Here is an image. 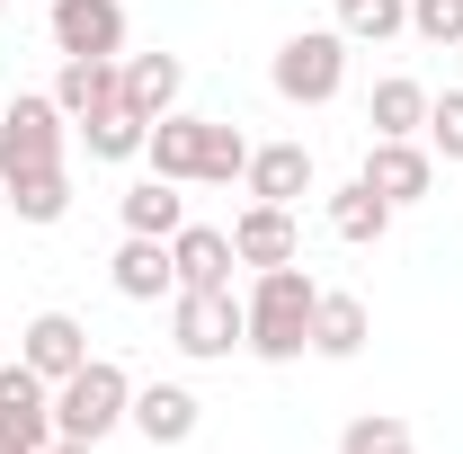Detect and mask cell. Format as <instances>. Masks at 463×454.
I'll list each match as a JSON object with an SVG mask.
<instances>
[{
	"label": "cell",
	"mask_w": 463,
	"mask_h": 454,
	"mask_svg": "<svg viewBox=\"0 0 463 454\" xmlns=\"http://www.w3.org/2000/svg\"><path fill=\"white\" fill-rule=\"evenodd\" d=\"M143 161H152V178H178V187H232V178L250 170V143H241V125L170 108L152 134H143Z\"/></svg>",
	"instance_id": "obj_1"
},
{
	"label": "cell",
	"mask_w": 463,
	"mask_h": 454,
	"mask_svg": "<svg viewBox=\"0 0 463 454\" xmlns=\"http://www.w3.org/2000/svg\"><path fill=\"white\" fill-rule=\"evenodd\" d=\"M312 303H321V285L303 277V268H259V294L241 303L250 312V347L268 356V365H294L303 347H312Z\"/></svg>",
	"instance_id": "obj_2"
},
{
	"label": "cell",
	"mask_w": 463,
	"mask_h": 454,
	"mask_svg": "<svg viewBox=\"0 0 463 454\" xmlns=\"http://www.w3.org/2000/svg\"><path fill=\"white\" fill-rule=\"evenodd\" d=\"M116 419H134V383H125V365L90 356L80 374H62V383H54V437H62V446H99Z\"/></svg>",
	"instance_id": "obj_3"
},
{
	"label": "cell",
	"mask_w": 463,
	"mask_h": 454,
	"mask_svg": "<svg viewBox=\"0 0 463 454\" xmlns=\"http://www.w3.org/2000/svg\"><path fill=\"white\" fill-rule=\"evenodd\" d=\"M277 99H294V108H330L347 80V36L339 27H303V36H286L277 45Z\"/></svg>",
	"instance_id": "obj_4"
},
{
	"label": "cell",
	"mask_w": 463,
	"mask_h": 454,
	"mask_svg": "<svg viewBox=\"0 0 463 454\" xmlns=\"http://www.w3.org/2000/svg\"><path fill=\"white\" fill-rule=\"evenodd\" d=\"M170 347L178 356H232V347H250V312L232 303V285H178Z\"/></svg>",
	"instance_id": "obj_5"
},
{
	"label": "cell",
	"mask_w": 463,
	"mask_h": 454,
	"mask_svg": "<svg viewBox=\"0 0 463 454\" xmlns=\"http://www.w3.org/2000/svg\"><path fill=\"white\" fill-rule=\"evenodd\" d=\"M62 125H71V116H62L54 99L18 90V99L0 108V178H27V170H62Z\"/></svg>",
	"instance_id": "obj_6"
},
{
	"label": "cell",
	"mask_w": 463,
	"mask_h": 454,
	"mask_svg": "<svg viewBox=\"0 0 463 454\" xmlns=\"http://www.w3.org/2000/svg\"><path fill=\"white\" fill-rule=\"evenodd\" d=\"M54 108L71 116V125H90V116L125 108V71H116V54H62V80H54Z\"/></svg>",
	"instance_id": "obj_7"
},
{
	"label": "cell",
	"mask_w": 463,
	"mask_h": 454,
	"mask_svg": "<svg viewBox=\"0 0 463 454\" xmlns=\"http://www.w3.org/2000/svg\"><path fill=\"white\" fill-rule=\"evenodd\" d=\"M365 187L383 196V205H419L428 187H437V161L419 152V143H392V134H374V152H365Z\"/></svg>",
	"instance_id": "obj_8"
},
{
	"label": "cell",
	"mask_w": 463,
	"mask_h": 454,
	"mask_svg": "<svg viewBox=\"0 0 463 454\" xmlns=\"http://www.w3.org/2000/svg\"><path fill=\"white\" fill-rule=\"evenodd\" d=\"M54 45L62 54H116L125 45V0H54Z\"/></svg>",
	"instance_id": "obj_9"
},
{
	"label": "cell",
	"mask_w": 463,
	"mask_h": 454,
	"mask_svg": "<svg viewBox=\"0 0 463 454\" xmlns=\"http://www.w3.org/2000/svg\"><path fill=\"white\" fill-rule=\"evenodd\" d=\"M18 356H27V365H36L45 383H62V374H80V365H90V330H80L71 312H36Z\"/></svg>",
	"instance_id": "obj_10"
},
{
	"label": "cell",
	"mask_w": 463,
	"mask_h": 454,
	"mask_svg": "<svg viewBox=\"0 0 463 454\" xmlns=\"http://www.w3.org/2000/svg\"><path fill=\"white\" fill-rule=\"evenodd\" d=\"M232 259L241 268H286L294 259V205H250L232 223Z\"/></svg>",
	"instance_id": "obj_11"
},
{
	"label": "cell",
	"mask_w": 463,
	"mask_h": 454,
	"mask_svg": "<svg viewBox=\"0 0 463 454\" xmlns=\"http://www.w3.org/2000/svg\"><path fill=\"white\" fill-rule=\"evenodd\" d=\"M196 410H205V401L187 393V383H143V393H134V428H143L152 446H187V437H196Z\"/></svg>",
	"instance_id": "obj_12"
},
{
	"label": "cell",
	"mask_w": 463,
	"mask_h": 454,
	"mask_svg": "<svg viewBox=\"0 0 463 454\" xmlns=\"http://www.w3.org/2000/svg\"><path fill=\"white\" fill-rule=\"evenodd\" d=\"M250 196L259 205H294V196H312V152L303 143H268V152H250Z\"/></svg>",
	"instance_id": "obj_13"
},
{
	"label": "cell",
	"mask_w": 463,
	"mask_h": 454,
	"mask_svg": "<svg viewBox=\"0 0 463 454\" xmlns=\"http://www.w3.org/2000/svg\"><path fill=\"white\" fill-rule=\"evenodd\" d=\"M170 285H178L170 241H143V232H125V250H116V294H125V303H161Z\"/></svg>",
	"instance_id": "obj_14"
},
{
	"label": "cell",
	"mask_w": 463,
	"mask_h": 454,
	"mask_svg": "<svg viewBox=\"0 0 463 454\" xmlns=\"http://www.w3.org/2000/svg\"><path fill=\"white\" fill-rule=\"evenodd\" d=\"M170 268H178V285H232V232L178 223L170 232Z\"/></svg>",
	"instance_id": "obj_15"
},
{
	"label": "cell",
	"mask_w": 463,
	"mask_h": 454,
	"mask_svg": "<svg viewBox=\"0 0 463 454\" xmlns=\"http://www.w3.org/2000/svg\"><path fill=\"white\" fill-rule=\"evenodd\" d=\"M178 80H187L178 54H134V62H125V108L143 116V125H161V116L178 108Z\"/></svg>",
	"instance_id": "obj_16"
},
{
	"label": "cell",
	"mask_w": 463,
	"mask_h": 454,
	"mask_svg": "<svg viewBox=\"0 0 463 454\" xmlns=\"http://www.w3.org/2000/svg\"><path fill=\"white\" fill-rule=\"evenodd\" d=\"M187 223V196H178V178H143V187H125V232H143V241H170Z\"/></svg>",
	"instance_id": "obj_17"
},
{
	"label": "cell",
	"mask_w": 463,
	"mask_h": 454,
	"mask_svg": "<svg viewBox=\"0 0 463 454\" xmlns=\"http://www.w3.org/2000/svg\"><path fill=\"white\" fill-rule=\"evenodd\" d=\"M365 125H374V134H392V143H410V134L428 125V90H419V80H374Z\"/></svg>",
	"instance_id": "obj_18"
},
{
	"label": "cell",
	"mask_w": 463,
	"mask_h": 454,
	"mask_svg": "<svg viewBox=\"0 0 463 454\" xmlns=\"http://www.w3.org/2000/svg\"><path fill=\"white\" fill-rule=\"evenodd\" d=\"M330 232L365 250V241H383V232H392V205H383V196L356 178V187H339V196H330Z\"/></svg>",
	"instance_id": "obj_19"
},
{
	"label": "cell",
	"mask_w": 463,
	"mask_h": 454,
	"mask_svg": "<svg viewBox=\"0 0 463 454\" xmlns=\"http://www.w3.org/2000/svg\"><path fill=\"white\" fill-rule=\"evenodd\" d=\"M312 347H321V356H356V347H365V303H356V294H321V303H312Z\"/></svg>",
	"instance_id": "obj_20"
},
{
	"label": "cell",
	"mask_w": 463,
	"mask_h": 454,
	"mask_svg": "<svg viewBox=\"0 0 463 454\" xmlns=\"http://www.w3.org/2000/svg\"><path fill=\"white\" fill-rule=\"evenodd\" d=\"M0 187H9V205H18L27 223H62V214H71V178L62 170H27V178H0Z\"/></svg>",
	"instance_id": "obj_21"
},
{
	"label": "cell",
	"mask_w": 463,
	"mask_h": 454,
	"mask_svg": "<svg viewBox=\"0 0 463 454\" xmlns=\"http://www.w3.org/2000/svg\"><path fill=\"white\" fill-rule=\"evenodd\" d=\"M80 134H90V152H99V161H134L152 125H143V116H134V108H108V116H90Z\"/></svg>",
	"instance_id": "obj_22"
},
{
	"label": "cell",
	"mask_w": 463,
	"mask_h": 454,
	"mask_svg": "<svg viewBox=\"0 0 463 454\" xmlns=\"http://www.w3.org/2000/svg\"><path fill=\"white\" fill-rule=\"evenodd\" d=\"M410 27V0H339V36H402Z\"/></svg>",
	"instance_id": "obj_23"
},
{
	"label": "cell",
	"mask_w": 463,
	"mask_h": 454,
	"mask_svg": "<svg viewBox=\"0 0 463 454\" xmlns=\"http://www.w3.org/2000/svg\"><path fill=\"white\" fill-rule=\"evenodd\" d=\"M392 446H410V428L383 419V410L374 419H347V437H339V454H392Z\"/></svg>",
	"instance_id": "obj_24"
},
{
	"label": "cell",
	"mask_w": 463,
	"mask_h": 454,
	"mask_svg": "<svg viewBox=\"0 0 463 454\" xmlns=\"http://www.w3.org/2000/svg\"><path fill=\"white\" fill-rule=\"evenodd\" d=\"M410 27L428 45H463V0H410Z\"/></svg>",
	"instance_id": "obj_25"
},
{
	"label": "cell",
	"mask_w": 463,
	"mask_h": 454,
	"mask_svg": "<svg viewBox=\"0 0 463 454\" xmlns=\"http://www.w3.org/2000/svg\"><path fill=\"white\" fill-rule=\"evenodd\" d=\"M428 143H437L446 161H463V90H446V99H428Z\"/></svg>",
	"instance_id": "obj_26"
},
{
	"label": "cell",
	"mask_w": 463,
	"mask_h": 454,
	"mask_svg": "<svg viewBox=\"0 0 463 454\" xmlns=\"http://www.w3.org/2000/svg\"><path fill=\"white\" fill-rule=\"evenodd\" d=\"M54 437H36V428H18V419H0V454H45Z\"/></svg>",
	"instance_id": "obj_27"
},
{
	"label": "cell",
	"mask_w": 463,
	"mask_h": 454,
	"mask_svg": "<svg viewBox=\"0 0 463 454\" xmlns=\"http://www.w3.org/2000/svg\"><path fill=\"white\" fill-rule=\"evenodd\" d=\"M45 454H99V446H62V437H54V446H45Z\"/></svg>",
	"instance_id": "obj_28"
},
{
	"label": "cell",
	"mask_w": 463,
	"mask_h": 454,
	"mask_svg": "<svg viewBox=\"0 0 463 454\" xmlns=\"http://www.w3.org/2000/svg\"><path fill=\"white\" fill-rule=\"evenodd\" d=\"M392 454H410V446H392Z\"/></svg>",
	"instance_id": "obj_29"
},
{
	"label": "cell",
	"mask_w": 463,
	"mask_h": 454,
	"mask_svg": "<svg viewBox=\"0 0 463 454\" xmlns=\"http://www.w3.org/2000/svg\"><path fill=\"white\" fill-rule=\"evenodd\" d=\"M0 9H9V0H0Z\"/></svg>",
	"instance_id": "obj_30"
},
{
	"label": "cell",
	"mask_w": 463,
	"mask_h": 454,
	"mask_svg": "<svg viewBox=\"0 0 463 454\" xmlns=\"http://www.w3.org/2000/svg\"><path fill=\"white\" fill-rule=\"evenodd\" d=\"M455 54H463V45H455Z\"/></svg>",
	"instance_id": "obj_31"
}]
</instances>
